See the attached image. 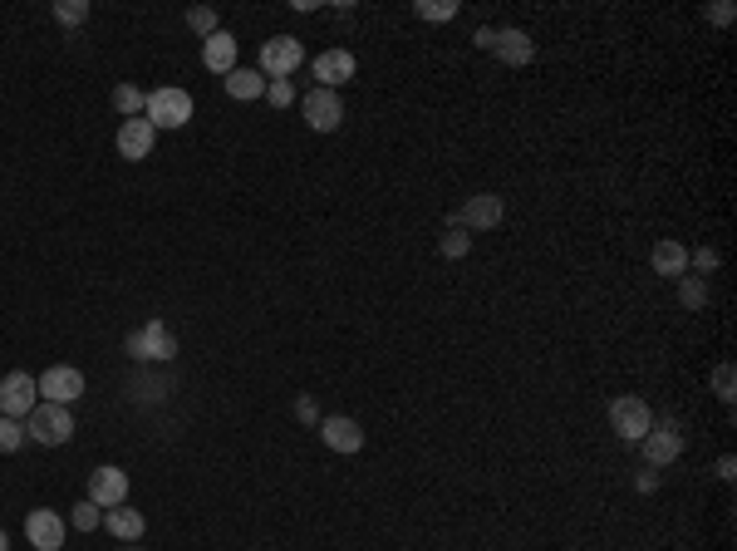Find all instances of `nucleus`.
<instances>
[{
    "label": "nucleus",
    "mask_w": 737,
    "mask_h": 551,
    "mask_svg": "<svg viewBox=\"0 0 737 551\" xmlns=\"http://www.w3.org/2000/svg\"><path fill=\"white\" fill-rule=\"evenodd\" d=\"M69 433H74V414H69V404H35V409H30V419H25V438H35L40 448H59V443H69Z\"/></svg>",
    "instance_id": "1"
},
{
    "label": "nucleus",
    "mask_w": 737,
    "mask_h": 551,
    "mask_svg": "<svg viewBox=\"0 0 737 551\" xmlns=\"http://www.w3.org/2000/svg\"><path fill=\"white\" fill-rule=\"evenodd\" d=\"M143 119L153 123V128H182V123L192 119V94L187 89H153L148 99H143Z\"/></svg>",
    "instance_id": "2"
},
{
    "label": "nucleus",
    "mask_w": 737,
    "mask_h": 551,
    "mask_svg": "<svg viewBox=\"0 0 737 551\" xmlns=\"http://www.w3.org/2000/svg\"><path fill=\"white\" fill-rule=\"evenodd\" d=\"M123 350H128L133 360H158V365H168L172 355H177V340H172V330L163 320H148L143 330H133V335L123 340Z\"/></svg>",
    "instance_id": "3"
},
{
    "label": "nucleus",
    "mask_w": 737,
    "mask_h": 551,
    "mask_svg": "<svg viewBox=\"0 0 737 551\" xmlns=\"http://www.w3.org/2000/svg\"><path fill=\"white\" fill-rule=\"evenodd\" d=\"M40 404V384L25 374V369H10L0 379V414L5 419H30V409Z\"/></svg>",
    "instance_id": "4"
},
{
    "label": "nucleus",
    "mask_w": 737,
    "mask_h": 551,
    "mask_svg": "<svg viewBox=\"0 0 737 551\" xmlns=\"http://www.w3.org/2000/svg\"><path fill=\"white\" fill-rule=\"evenodd\" d=\"M654 424V414H649V404L639 399V394H620L615 404H610V429L620 433L624 443H639L644 433Z\"/></svg>",
    "instance_id": "5"
},
{
    "label": "nucleus",
    "mask_w": 737,
    "mask_h": 551,
    "mask_svg": "<svg viewBox=\"0 0 737 551\" xmlns=\"http://www.w3.org/2000/svg\"><path fill=\"white\" fill-rule=\"evenodd\" d=\"M502 217H507V207H502L497 192H477L453 212V222L467 227V232H492V227H502Z\"/></svg>",
    "instance_id": "6"
},
{
    "label": "nucleus",
    "mask_w": 737,
    "mask_h": 551,
    "mask_svg": "<svg viewBox=\"0 0 737 551\" xmlns=\"http://www.w3.org/2000/svg\"><path fill=\"white\" fill-rule=\"evenodd\" d=\"M644 443V458H649V468H664V463H674L683 453V429L674 419H664V424H649V433L639 438Z\"/></svg>",
    "instance_id": "7"
},
{
    "label": "nucleus",
    "mask_w": 737,
    "mask_h": 551,
    "mask_svg": "<svg viewBox=\"0 0 737 551\" xmlns=\"http://www.w3.org/2000/svg\"><path fill=\"white\" fill-rule=\"evenodd\" d=\"M300 64H305V50H300V40H295V35H276V40H266V45H261V69H266V74H276V79L295 74Z\"/></svg>",
    "instance_id": "8"
},
{
    "label": "nucleus",
    "mask_w": 737,
    "mask_h": 551,
    "mask_svg": "<svg viewBox=\"0 0 737 551\" xmlns=\"http://www.w3.org/2000/svg\"><path fill=\"white\" fill-rule=\"evenodd\" d=\"M344 119V104L335 89H310L305 94V123L315 128V133H335Z\"/></svg>",
    "instance_id": "9"
},
{
    "label": "nucleus",
    "mask_w": 737,
    "mask_h": 551,
    "mask_svg": "<svg viewBox=\"0 0 737 551\" xmlns=\"http://www.w3.org/2000/svg\"><path fill=\"white\" fill-rule=\"evenodd\" d=\"M40 394H45V404H74L79 394H84V374L74 365H55L40 374Z\"/></svg>",
    "instance_id": "10"
},
{
    "label": "nucleus",
    "mask_w": 737,
    "mask_h": 551,
    "mask_svg": "<svg viewBox=\"0 0 737 551\" xmlns=\"http://www.w3.org/2000/svg\"><path fill=\"white\" fill-rule=\"evenodd\" d=\"M153 138H158V128H153L148 119H123L118 123V158L143 163V158L153 153Z\"/></svg>",
    "instance_id": "11"
},
{
    "label": "nucleus",
    "mask_w": 737,
    "mask_h": 551,
    "mask_svg": "<svg viewBox=\"0 0 737 551\" xmlns=\"http://www.w3.org/2000/svg\"><path fill=\"white\" fill-rule=\"evenodd\" d=\"M89 502H99V507H123L128 502V473L123 468H94L89 473Z\"/></svg>",
    "instance_id": "12"
},
{
    "label": "nucleus",
    "mask_w": 737,
    "mask_h": 551,
    "mask_svg": "<svg viewBox=\"0 0 737 551\" xmlns=\"http://www.w3.org/2000/svg\"><path fill=\"white\" fill-rule=\"evenodd\" d=\"M25 537H30V547L35 551H59L64 547V522H59V512L35 507V512L25 517Z\"/></svg>",
    "instance_id": "13"
},
{
    "label": "nucleus",
    "mask_w": 737,
    "mask_h": 551,
    "mask_svg": "<svg viewBox=\"0 0 737 551\" xmlns=\"http://www.w3.org/2000/svg\"><path fill=\"white\" fill-rule=\"evenodd\" d=\"M315 79H320V89H340L354 79V55L349 50H325V55H315Z\"/></svg>",
    "instance_id": "14"
},
{
    "label": "nucleus",
    "mask_w": 737,
    "mask_h": 551,
    "mask_svg": "<svg viewBox=\"0 0 737 551\" xmlns=\"http://www.w3.org/2000/svg\"><path fill=\"white\" fill-rule=\"evenodd\" d=\"M320 438H325L335 453H359V448H364V429H359L354 419H344V414L325 419V424H320Z\"/></svg>",
    "instance_id": "15"
},
{
    "label": "nucleus",
    "mask_w": 737,
    "mask_h": 551,
    "mask_svg": "<svg viewBox=\"0 0 737 551\" xmlns=\"http://www.w3.org/2000/svg\"><path fill=\"white\" fill-rule=\"evenodd\" d=\"M202 64H207L212 74H231V69H236V35H227V30L207 35V45H202Z\"/></svg>",
    "instance_id": "16"
},
{
    "label": "nucleus",
    "mask_w": 737,
    "mask_h": 551,
    "mask_svg": "<svg viewBox=\"0 0 737 551\" xmlns=\"http://www.w3.org/2000/svg\"><path fill=\"white\" fill-rule=\"evenodd\" d=\"M497 60L502 64H531V55H536V45H531V35L526 30H497Z\"/></svg>",
    "instance_id": "17"
},
{
    "label": "nucleus",
    "mask_w": 737,
    "mask_h": 551,
    "mask_svg": "<svg viewBox=\"0 0 737 551\" xmlns=\"http://www.w3.org/2000/svg\"><path fill=\"white\" fill-rule=\"evenodd\" d=\"M104 527L114 532L118 542H138L148 522H143V512H133V507L123 502V507H109V512H104Z\"/></svg>",
    "instance_id": "18"
},
{
    "label": "nucleus",
    "mask_w": 737,
    "mask_h": 551,
    "mask_svg": "<svg viewBox=\"0 0 737 551\" xmlns=\"http://www.w3.org/2000/svg\"><path fill=\"white\" fill-rule=\"evenodd\" d=\"M654 271H659V276H674V281L688 276V251H683L674 237H664V242L654 246Z\"/></svg>",
    "instance_id": "19"
},
{
    "label": "nucleus",
    "mask_w": 737,
    "mask_h": 551,
    "mask_svg": "<svg viewBox=\"0 0 737 551\" xmlns=\"http://www.w3.org/2000/svg\"><path fill=\"white\" fill-rule=\"evenodd\" d=\"M227 94L231 99H261V94H266V74H261V69H231Z\"/></svg>",
    "instance_id": "20"
},
{
    "label": "nucleus",
    "mask_w": 737,
    "mask_h": 551,
    "mask_svg": "<svg viewBox=\"0 0 737 551\" xmlns=\"http://www.w3.org/2000/svg\"><path fill=\"white\" fill-rule=\"evenodd\" d=\"M143 99H148V94H143L138 84H118L114 89V109L123 119H143Z\"/></svg>",
    "instance_id": "21"
},
{
    "label": "nucleus",
    "mask_w": 737,
    "mask_h": 551,
    "mask_svg": "<svg viewBox=\"0 0 737 551\" xmlns=\"http://www.w3.org/2000/svg\"><path fill=\"white\" fill-rule=\"evenodd\" d=\"M679 306L683 310L708 306V286H703V276H679Z\"/></svg>",
    "instance_id": "22"
},
{
    "label": "nucleus",
    "mask_w": 737,
    "mask_h": 551,
    "mask_svg": "<svg viewBox=\"0 0 737 551\" xmlns=\"http://www.w3.org/2000/svg\"><path fill=\"white\" fill-rule=\"evenodd\" d=\"M467 246H472V232H467V227H457V222H448V232H443L438 251H443L448 261H457V256H467Z\"/></svg>",
    "instance_id": "23"
},
{
    "label": "nucleus",
    "mask_w": 737,
    "mask_h": 551,
    "mask_svg": "<svg viewBox=\"0 0 737 551\" xmlns=\"http://www.w3.org/2000/svg\"><path fill=\"white\" fill-rule=\"evenodd\" d=\"M413 10H418V20H453L457 0H418Z\"/></svg>",
    "instance_id": "24"
},
{
    "label": "nucleus",
    "mask_w": 737,
    "mask_h": 551,
    "mask_svg": "<svg viewBox=\"0 0 737 551\" xmlns=\"http://www.w3.org/2000/svg\"><path fill=\"white\" fill-rule=\"evenodd\" d=\"M713 394H718L723 404H733V399H737V374H733V365H718V369H713Z\"/></svg>",
    "instance_id": "25"
},
{
    "label": "nucleus",
    "mask_w": 737,
    "mask_h": 551,
    "mask_svg": "<svg viewBox=\"0 0 737 551\" xmlns=\"http://www.w3.org/2000/svg\"><path fill=\"white\" fill-rule=\"evenodd\" d=\"M187 25H192L197 35H217V10H212V5H192V10H187Z\"/></svg>",
    "instance_id": "26"
},
{
    "label": "nucleus",
    "mask_w": 737,
    "mask_h": 551,
    "mask_svg": "<svg viewBox=\"0 0 737 551\" xmlns=\"http://www.w3.org/2000/svg\"><path fill=\"white\" fill-rule=\"evenodd\" d=\"M99 522H104V507H99V502H89V497H84V502H79V507H74V527H79V532H94V527H99Z\"/></svg>",
    "instance_id": "27"
},
{
    "label": "nucleus",
    "mask_w": 737,
    "mask_h": 551,
    "mask_svg": "<svg viewBox=\"0 0 737 551\" xmlns=\"http://www.w3.org/2000/svg\"><path fill=\"white\" fill-rule=\"evenodd\" d=\"M20 443H25V424H20V419H5V414H0V453H15Z\"/></svg>",
    "instance_id": "28"
},
{
    "label": "nucleus",
    "mask_w": 737,
    "mask_h": 551,
    "mask_svg": "<svg viewBox=\"0 0 737 551\" xmlns=\"http://www.w3.org/2000/svg\"><path fill=\"white\" fill-rule=\"evenodd\" d=\"M55 15L64 25H84V20H89V0H59Z\"/></svg>",
    "instance_id": "29"
},
{
    "label": "nucleus",
    "mask_w": 737,
    "mask_h": 551,
    "mask_svg": "<svg viewBox=\"0 0 737 551\" xmlns=\"http://www.w3.org/2000/svg\"><path fill=\"white\" fill-rule=\"evenodd\" d=\"M266 99H271L276 109H285V104L295 99V89H290V79H276V84H266Z\"/></svg>",
    "instance_id": "30"
},
{
    "label": "nucleus",
    "mask_w": 737,
    "mask_h": 551,
    "mask_svg": "<svg viewBox=\"0 0 737 551\" xmlns=\"http://www.w3.org/2000/svg\"><path fill=\"white\" fill-rule=\"evenodd\" d=\"M688 261H693V266H698L703 276H708V271H718V251H713V246H698V251H693Z\"/></svg>",
    "instance_id": "31"
},
{
    "label": "nucleus",
    "mask_w": 737,
    "mask_h": 551,
    "mask_svg": "<svg viewBox=\"0 0 737 551\" xmlns=\"http://www.w3.org/2000/svg\"><path fill=\"white\" fill-rule=\"evenodd\" d=\"M703 15H708L713 25H733V5H728V0H723V5H708Z\"/></svg>",
    "instance_id": "32"
},
{
    "label": "nucleus",
    "mask_w": 737,
    "mask_h": 551,
    "mask_svg": "<svg viewBox=\"0 0 737 551\" xmlns=\"http://www.w3.org/2000/svg\"><path fill=\"white\" fill-rule=\"evenodd\" d=\"M472 45H477V50H492V45H497V30H477Z\"/></svg>",
    "instance_id": "33"
},
{
    "label": "nucleus",
    "mask_w": 737,
    "mask_h": 551,
    "mask_svg": "<svg viewBox=\"0 0 737 551\" xmlns=\"http://www.w3.org/2000/svg\"><path fill=\"white\" fill-rule=\"evenodd\" d=\"M295 414H300L305 424H315V399H295Z\"/></svg>",
    "instance_id": "34"
},
{
    "label": "nucleus",
    "mask_w": 737,
    "mask_h": 551,
    "mask_svg": "<svg viewBox=\"0 0 737 551\" xmlns=\"http://www.w3.org/2000/svg\"><path fill=\"white\" fill-rule=\"evenodd\" d=\"M733 453H723V458H718V478H723V483H733Z\"/></svg>",
    "instance_id": "35"
},
{
    "label": "nucleus",
    "mask_w": 737,
    "mask_h": 551,
    "mask_svg": "<svg viewBox=\"0 0 737 551\" xmlns=\"http://www.w3.org/2000/svg\"><path fill=\"white\" fill-rule=\"evenodd\" d=\"M0 551H10V542H5V532H0Z\"/></svg>",
    "instance_id": "36"
}]
</instances>
